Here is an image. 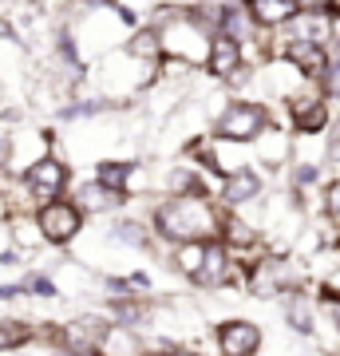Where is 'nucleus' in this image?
I'll list each match as a JSON object with an SVG mask.
<instances>
[{"label": "nucleus", "mask_w": 340, "mask_h": 356, "mask_svg": "<svg viewBox=\"0 0 340 356\" xmlns=\"http://www.w3.org/2000/svg\"><path fill=\"white\" fill-rule=\"evenodd\" d=\"M218 229H222V214L206 194H175L170 202L154 210V234L163 242H214Z\"/></svg>", "instance_id": "1"}, {"label": "nucleus", "mask_w": 340, "mask_h": 356, "mask_svg": "<svg viewBox=\"0 0 340 356\" xmlns=\"http://www.w3.org/2000/svg\"><path fill=\"white\" fill-rule=\"evenodd\" d=\"M265 127H269V111L261 103H229L218 119L214 135L226 143H253Z\"/></svg>", "instance_id": "2"}, {"label": "nucleus", "mask_w": 340, "mask_h": 356, "mask_svg": "<svg viewBox=\"0 0 340 356\" xmlns=\"http://www.w3.org/2000/svg\"><path fill=\"white\" fill-rule=\"evenodd\" d=\"M36 229H40V238H44V242L67 245L79 229H83V214L76 210V202L56 198V202H44L36 210Z\"/></svg>", "instance_id": "3"}, {"label": "nucleus", "mask_w": 340, "mask_h": 356, "mask_svg": "<svg viewBox=\"0 0 340 356\" xmlns=\"http://www.w3.org/2000/svg\"><path fill=\"white\" fill-rule=\"evenodd\" d=\"M24 186L40 206L56 202L63 194V186H67V166H63L60 159H36V163L24 170Z\"/></svg>", "instance_id": "4"}, {"label": "nucleus", "mask_w": 340, "mask_h": 356, "mask_svg": "<svg viewBox=\"0 0 340 356\" xmlns=\"http://www.w3.org/2000/svg\"><path fill=\"white\" fill-rule=\"evenodd\" d=\"M194 285H206V289H218V285H229L234 281V257H229V245L214 242H202V261L198 273H194Z\"/></svg>", "instance_id": "5"}, {"label": "nucleus", "mask_w": 340, "mask_h": 356, "mask_svg": "<svg viewBox=\"0 0 340 356\" xmlns=\"http://www.w3.org/2000/svg\"><path fill=\"white\" fill-rule=\"evenodd\" d=\"M293 269L281 261V257H261L250 266V293L253 297H281V293L293 285Z\"/></svg>", "instance_id": "6"}, {"label": "nucleus", "mask_w": 340, "mask_h": 356, "mask_svg": "<svg viewBox=\"0 0 340 356\" xmlns=\"http://www.w3.org/2000/svg\"><path fill=\"white\" fill-rule=\"evenodd\" d=\"M261 341L265 337L253 321H226V325H218V348H222V356H257Z\"/></svg>", "instance_id": "7"}, {"label": "nucleus", "mask_w": 340, "mask_h": 356, "mask_svg": "<svg viewBox=\"0 0 340 356\" xmlns=\"http://www.w3.org/2000/svg\"><path fill=\"white\" fill-rule=\"evenodd\" d=\"M281 305H285V321H289V329H297L301 337H313L316 329V317H313V301H309V293L289 285V289L281 293Z\"/></svg>", "instance_id": "8"}, {"label": "nucleus", "mask_w": 340, "mask_h": 356, "mask_svg": "<svg viewBox=\"0 0 340 356\" xmlns=\"http://www.w3.org/2000/svg\"><path fill=\"white\" fill-rule=\"evenodd\" d=\"M206 67H210L214 76H229V79H234V72L241 67V44H238V40H229V36H222V32H214L210 51H206Z\"/></svg>", "instance_id": "9"}, {"label": "nucleus", "mask_w": 340, "mask_h": 356, "mask_svg": "<svg viewBox=\"0 0 340 356\" xmlns=\"http://www.w3.org/2000/svg\"><path fill=\"white\" fill-rule=\"evenodd\" d=\"M123 206V194L107 191L99 182H83L76 191V210L79 214H107V210H119Z\"/></svg>", "instance_id": "10"}, {"label": "nucleus", "mask_w": 340, "mask_h": 356, "mask_svg": "<svg viewBox=\"0 0 340 356\" xmlns=\"http://www.w3.org/2000/svg\"><path fill=\"white\" fill-rule=\"evenodd\" d=\"M245 13H250L253 24L277 28V24H289L293 16H297V8H293V0H250Z\"/></svg>", "instance_id": "11"}, {"label": "nucleus", "mask_w": 340, "mask_h": 356, "mask_svg": "<svg viewBox=\"0 0 340 356\" xmlns=\"http://www.w3.org/2000/svg\"><path fill=\"white\" fill-rule=\"evenodd\" d=\"M257 194H261V175H257V170L238 166V170L226 178V191H222V198H226L229 206H245V202H253Z\"/></svg>", "instance_id": "12"}, {"label": "nucleus", "mask_w": 340, "mask_h": 356, "mask_svg": "<svg viewBox=\"0 0 340 356\" xmlns=\"http://www.w3.org/2000/svg\"><path fill=\"white\" fill-rule=\"evenodd\" d=\"M293 123L301 135H321L328 127V103L325 99H305L293 107Z\"/></svg>", "instance_id": "13"}, {"label": "nucleus", "mask_w": 340, "mask_h": 356, "mask_svg": "<svg viewBox=\"0 0 340 356\" xmlns=\"http://www.w3.org/2000/svg\"><path fill=\"white\" fill-rule=\"evenodd\" d=\"M131 170H135L131 163H99V170H95V182H99V186H107V191H115V194H127Z\"/></svg>", "instance_id": "14"}, {"label": "nucleus", "mask_w": 340, "mask_h": 356, "mask_svg": "<svg viewBox=\"0 0 340 356\" xmlns=\"http://www.w3.org/2000/svg\"><path fill=\"white\" fill-rule=\"evenodd\" d=\"M32 341V329H28V321H8L0 317V353H8V348H20V344Z\"/></svg>", "instance_id": "15"}, {"label": "nucleus", "mask_w": 340, "mask_h": 356, "mask_svg": "<svg viewBox=\"0 0 340 356\" xmlns=\"http://www.w3.org/2000/svg\"><path fill=\"white\" fill-rule=\"evenodd\" d=\"M111 238L123 242V245H131V250H147V245H151V234H147L143 222H119V226L111 229Z\"/></svg>", "instance_id": "16"}, {"label": "nucleus", "mask_w": 340, "mask_h": 356, "mask_svg": "<svg viewBox=\"0 0 340 356\" xmlns=\"http://www.w3.org/2000/svg\"><path fill=\"white\" fill-rule=\"evenodd\" d=\"M20 293H28V297H44V301H56V297H60V285H56L48 273H28V277L20 281Z\"/></svg>", "instance_id": "17"}, {"label": "nucleus", "mask_w": 340, "mask_h": 356, "mask_svg": "<svg viewBox=\"0 0 340 356\" xmlns=\"http://www.w3.org/2000/svg\"><path fill=\"white\" fill-rule=\"evenodd\" d=\"M198 261H202V242H186V245H178V254H175V269H178V273L194 277V273H198Z\"/></svg>", "instance_id": "18"}, {"label": "nucleus", "mask_w": 340, "mask_h": 356, "mask_svg": "<svg viewBox=\"0 0 340 356\" xmlns=\"http://www.w3.org/2000/svg\"><path fill=\"white\" fill-rule=\"evenodd\" d=\"M321 309L328 313V325L340 332V289L337 285H325V289H321Z\"/></svg>", "instance_id": "19"}, {"label": "nucleus", "mask_w": 340, "mask_h": 356, "mask_svg": "<svg viewBox=\"0 0 340 356\" xmlns=\"http://www.w3.org/2000/svg\"><path fill=\"white\" fill-rule=\"evenodd\" d=\"M340 0H293V8H297L301 16H328Z\"/></svg>", "instance_id": "20"}, {"label": "nucleus", "mask_w": 340, "mask_h": 356, "mask_svg": "<svg viewBox=\"0 0 340 356\" xmlns=\"http://www.w3.org/2000/svg\"><path fill=\"white\" fill-rule=\"evenodd\" d=\"M321 79H325L328 99H340V64H337V60H325V72H321Z\"/></svg>", "instance_id": "21"}, {"label": "nucleus", "mask_w": 340, "mask_h": 356, "mask_svg": "<svg viewBox=\"0 0 340 356\" xmlns=\"http://www.w3.org/2000/svg\"><path fill=\"white\" fill-rule=\"evenodd\" d=\"M103 111V103H95V99H88V103H72V107H63V119H83V115H99Z\"/></svg>", "instance_id": "22"}, {"label": "nucleus", "mask_w": 340, "mask_h": 356, "mask_svg": "<svg viewBox=\"0 0 340 356\" xmlns=\"http://www.w3.org/2000/svg\"><path fill=\"white\" fill-rule=\"evenodd\" d=\"M325 214L340 226V178L332 182V186H328V194H325Z\"/></svg>", "instance_id": "23"}, {"label": "nucleus", "mask_w": 340, "mask_h": 356, "mask_svg": "<svg viewBox=\"0 0 340 356\" xmlns=\"http://www.w3.org/2000/svg\"><path fill=\"white\" fill-rule=\"evenodd\" d=\"M316 178H321V170H316V166H309V163H301L297 170H293V186H313Z\"/></svg>", "instance_id": "24"}, {"label": "nucleus", "mask_w": 340, "mask_h": 356, "mask_svg": "<svg viewBox=\"0 0 340 356\" xmlns=\"http://www.w3.org/2000/svg\"><path fill=\"white\" fill-rule=\"evenodd\" d=\"M328 163L340 166V119L328 127Z\"/></svg>", "instance_id": "25"}, {"label": "nucleus", "mask_w": 340, "mask_h": 356, "mask_svg": "<svg viewBox=\"0 0 340 356\" xmlns=\"http://www.w3.org/2000/svg\"><path fill=\"white\" fill-rule=\"evenodd\" d=\"M16 297H24V293H20V281H13V285H0V301H16Z\"/></svg>", "instance_id": "26"}, {"label": "nucleus", "mask_w": 340, "mask_h": 356, "mask_svg": "<svg viewBox=\"0 0 340 356\" xmlns=\"http://www.w3.org/2000/svg\"><path fill=\"white\" fill-rule=\"evenodd\" d=\"M151 356H198V353H190V348H166V353H151Z\"/></svg>", "instance_id": "27"}, {"label": "nucleus", "mask_w": 340, "mask_h": 356, "mask_svg": "<svg viewBox=\"0 0 340 356\" xmlns=\"http://www.w3.org/2000/svg\"><path fill=\"white\" fill-rule=\"evenodd\" d=\"M328 60H337L340 64V40H332V56H328Z\"/></svg>", "instance_id": "28"}, {"label": "nucleus", "mask_w": 340, "mask_h": 356, "mask_svg": "<svg viewBox=\"0 0 340 356\" xmlns=\"http://www.w3.org/2000/svg\"><path fill=\"white\" fill-rule=\"evenodd\" d=\"M51 356H72V353H51Z\"/></svg>", "instance_id": "29"}]
</instances>
